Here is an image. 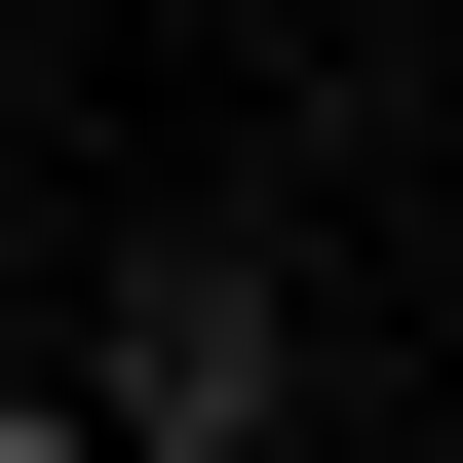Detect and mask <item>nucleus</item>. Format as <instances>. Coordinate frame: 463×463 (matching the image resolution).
<instances>
[{
    "mask_svg": "<svg viewBox=\"0 0 463 463\" xmlns=\"http://www.w3.org/2000/svg\"><path fill=\"white\" fill-rule=\"evenodd\" d=\"M116 425H155V463L270 425V270H232V232H155V270H116Z\"/></svg>",
    "mask_w": 463,
    "mask_h": 463,
    "instance_id": "1",
    "label": "nucleus"
}]
</instances>
